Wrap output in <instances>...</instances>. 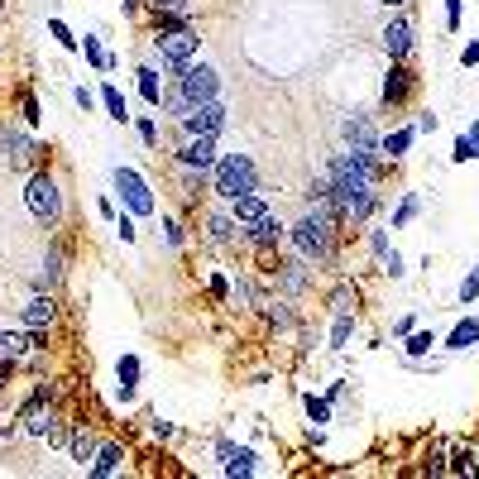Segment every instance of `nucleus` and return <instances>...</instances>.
<instances>
[{
    "instance_id": "1",
    "label": "nucleus",
    "mask_w": 479,
    "mask_h": 479,
    "mask_svg": "<svg viewBox=\"0 0 479 479\" xmlns=\"http://www.w3.org/2000/svg\"><path fill=\"white\" fill-rule=\"evenodd\" d=\"M216 192H221L225 201L254 192V163H249L245 154H225V159H216Z\"/></svg>"
},
{
    "instance_id": "2",
    "label": "nucleus",
    "mask_w": 479,
    "mask_h": 479,
    "mask_svg": "<svg viewBox=\"0 0 479 479\" xmlns=\"http://www.w3.org/2000/svg\"><path fill=\"white\" fill-rule=\"evenodd\" d=\"M331 225H336V221H326L321 211H312V216H302V221L292 225V245H297L307 259H326V254H331Z\"/></svg>"
},
{
    "instance_id": "3",
    "label": "nucleus",
    "mask_w": 479,
    "mask_h": 479,
    "mask_svg": "<svg viewBox=\"0 0 479 479\" xmlns=\"http://www.w3.org/2000/svg\"><path fill=\"white\" fill-rule=\"evenodd\" d=\"M154 48L163 53V63H168V68H178V72H183V68H187L192 58H196V48H201V39L192 34L187 24H178V29H159V39H154Z\"/></svg>"
},
{
    "instance_id": "4",
    "label": "nucleus",
    "mask_w": 479,
    "mask_h": 479,
    "mask_svg": "<svg viewBox=\"0 0 479 479\" xmlns=\"http://www.w3.org/2000/svg\"><path fill=\"white\" fill-rule=\"evenodd\" d=\"M24 206L34 211V221H58V211H63L58 183H53L48 173H34V178H29V187H24Z\"/></svg>"
},
{
    "instance_id": "5",
    "label": "nucleus",
    "mask_w": 479,
    "mask_h": 479,
    "mask_svg": "<svg viewBox=\"0 0 479 479\" xmlns=\"http://www.w3.org/2000/svg\"><path fill=\"white\" fill-rule=\"evenodd\" d=\"M178 92L187 96L192 105H201V101H216V92H221V77H216V68H196V63H187L183 72H178Z\"/></svg>"
},
{
    "instance_id": "6",
    "label": "nucleus",
    "mask_w": 479,
    "mask_h": 479,
    "mask_svg": "<svg viewBox=\"0 0 479 479\" xmlns=\"http://www.w3.org/2000/svg\"><path fill=\"white\" fill-rule=\"evenodd\" d=\"M336 183H374V149H350L326 168Z\"/></svg>"
},
{
    "instance_id": "7",
    "label": "nucleus",
    "mask_w": 479,
    "mask_h": 479,
    "mask_svg": "<svg viewBox=\"0 0 479 479\" xmlns=\"http://www.w3.org/2000/svg\"><path fill=\"white\" fill-rule=\"evenodd\" d=\"M331 196H336V206H340L345 216H369V211H374L369 183H336V178H331Z\"/></svg>"
},
{
    "instance_id": "8",
    "label": "nucleus",
    "mask_w": 479,
    "mask_h": 479,
    "mask_svg": "<svg viewBox=\"0 0 479 479\" xmlns=\"http://www.w3.org/2000/svg\"><path fill=\"white\" fill-rule=\"evenodd\" d=\"M183 130H187V134H221V130H225V105H221V101L192 105L187 115H183Z\"/></svg>"
},
{
    "instance_id": "9",
    "label": "nucleus",
    "mask_w": 479,
    "mask_h": 479,
    "mask_svg": "<svg viewBox=\"0 0 479 479\" xmlns=\"http://www.w3.org/2000/svg\"><path fill=\"white\" fill-rule=\"evenodd\" d=\"M115 187H120V196L130 201V211H134V216H149V211H154V196H149V187H144V178H139V173L120 168V173H115Z\"/></svg>"
},
{
    "instance_id": "10",
    "label": "nucleus",
    "mask_w": 479,
    "mask_h": 479,
    "mask_svg": "<svg viewBox=\"0 0 479 479\" xmlns=\"http://www.w3.org/2000/svg\"><path fill=\"white\" fill-rule=\"evenodd\" d=\"M178 159L187 168H216V134H187L183 149H178Z\"/></svg>"
},
{
    "instance_id": "11",
    "label": "nucleus",
    "mask_w": 479,
    "mask_h": 479,
    "mask_svg": "<svg viewBox=\"0 0 479 479\" xmlns=\"http://www.w3.org/2000/svg\"><path fill=\"white\" fill-rule=\"evenodd\" d=\"M230 206H235V225H240V230H254V225L269 216V201H264L259 192H245V196H235Z\"/></svg>"
},
{
    "instance_id": "12",
    "label": "nucleus",
    "mask_w": 479,
    "mask_h": 479,
    "mask_svg": "<svg viewBox=\"0 0 479 479\" xmlns=\"http://www.w3.org/2000/svg\"><path fill=\"white\" fill-rule=\"evenodd\" d=\"M383 48H388V58H407L412 53V24L407 19H393L383 29Z\"/></svg>"
},
{
    "instance_id": "13",
    "label": "nucleus",
    "mask_w": 479,
    "mask_h": 479,
    "mask_svg": "<svg viewBox=\"0 0 479 479\" xmlns=\"http://www.w3.org/2000/svg\"><path fill=\"white\" fill-rule=\"evenodd\" d=\"M221 470L225 475H254L259 465H254V451H245V446H221Z\"/></svg>"
},
{
    "instance_id": "14",
    "label": "nucleus",
    "mask_w": 479,
    "mask_h": 479,
    "mask_svg": "<svg viewBox=\"0 0 479 479\" xmlns=\"http://www.w3.org/2000/svg\"><path fill=\"white\" fill-rule=\"evenodd\" d=\"M345 139H350V149H379L369 115H350V120H345Z\"/></svg>"
},
{
    "instance_id": "15",
    "label": "nucleus",
    "mask_w": 479,
    "mask_h": 479,
    "mask_svg": "<svg viewBox=\"0 0 479 479\" xmlns=\"http://www.w3.org/2000/svg\"><path fill=\"white\" fill-rule=\"evenodd\" d=\"M0 149H5V159H10V163H24V159L34 154V149H29V139H24L19 130H0Z\"/></svg>"
},
{
    "instance_id": "16",
    "label": "nucleus",
    "mask_w": 479,
    "mask_h": 479,
    "mask_svg": "<svg viewBox=\"0 0 479 479\" xmlns=\"http://www.w3.org/2000/svg\"><path fill=\"white\" fill-rule=\"evenodd\" d=\"M92 470L96 475H120V470H125V451H120V446H101L96 460H92Z\"/></svg>"
},
{
    "instance_id": "17",
    "label": "nucleus",
    "mask_w": 479,
    "mask_h": 479,
    "mask_svg": "<svg viewBox=\"0 0 479 479\" xmlns=\"http://www.w3.org/2000/svg\"><path fill=\"white\" fill-rule=\"evenodd\" d=\"M374 254H379L383 274H393V278H398V274H402V259H398V249H393V245H388V235H383V230H374Z\"/></svg>"
},
{
    "instance_id": "18",
    "label": "nucleus",
    "mask_w": 479,
    "mask_h": 479,
    "mask_svg": "<svg viewBox=\"0 0 479 479\" xmlns=\"http://www.w3.org/2000/svg\"><path fill=\"white\" fill-rule=\"evenodd\" d=\"M139 96H144L149 105H163V82H159L154 68H139Z\"/></svg>"
},
{
    "instance_id": "19",
    "label": "nucleus",
    "mask_w": 479,
    "mask_h": 479,
    "mask_svg": "<svg viewBox=\"0 0 479 479\" xmlns=\"http://www.w3.org/2000/svg\"><path fill=\"white\" fill-rule=\"evenodd\" d=\"M245 235H249V240H254V245H274V240H278V235H283V225H278V216H274V211H269V216H264V221H259V225H254V230H245Z\"/></svg>"
},
{
    "instance_id": "20",
    "label": "nucleus",
    "mask_w": 479,
    "mask_h": 479,
    "mask_svg": "<svg viewBox=\"0 0 479 479\" xmlns=\"http://www.w3.org/2000/svg\"><path fill=\"white\" fill-rule=\"evenodd\" d=\"M48 321H53V302L48 297H34L24 307V326H48Z\"/></svg>"
},
{
    "instance_id": "21",
    "label": "nucleus",
    "mask_w": 479,
    "mask_h": 479,
    "mask_svg": "<svg viewBox=\"0 0 479 479\" xmlns=\"http://www.w3.org/2000/svg\"><path fill=\"white\" fill-rule=\"evenodd\" d=\"M115 374H120V393L130 398V393H134V383H139V360H134V355H125V360L115 365Z\"/></svg>"
},
{
    "instance_id": "22",
    "label": "nucleus",
    "mask_w": 479,
    "mask_h": 479,
    "mask_svg": "<svg viewBox=\"0 0 479 479\" xmlns=\"http://www.w3.org/2000/svg\"><path fill=\"white\" fill-rule=\"evenodd\" d=\"M479 340V321H460L456 331H451V350H470Z\"/></svg>"
},
{
    "instance_id": "23",
    "label": "nucleus",
    "mask_w": 479,
    "mask_h": 479,
    "mask_svg": "<svg viewBox=\"0 0 479 479\" xmlns=\"http://www.w3.org/2000/svg\"><path fill=\"white\" fill-rule=\"evenodd\" d=\"M72 456H77V465H92L96 460V436L92 431H77V436H72Z\"/></svg>"
},
{
    "instance_id": "24",
    "label": "nucleus",
    "mask_w": 479,
    "mask_h": 479,
    "mask_svg": "<svg viewBox=\"0 0 479 479\" xmlns=\"http://www.w3.org/2000/svg\"><path fill=\"white\" fill-rule=\"evenodd\" d=\"M29 350V340L24 336H14V331H0V360H19Z\"/></svg>"
},
{
    "instance_id": "25",
    "label": "nucleus",
    "mask_w": 479,
    "mask_h": 479,
    "mask_svg": "<svg viewBox=\"0 0 479 479\" xmlns=\"http://www.w3.org/2000/svg\"><path fill=\"white\" fill-rule=\"evenodd\" d=\"M412 139H417V125H412V130H398V134H388V139H383L379 149H383V154H393V159H398V154H402V149H407Z\"/></svg>"
},
{
    "instance_id": "26",
    "label": "nucleus",
    "mask_w": 479,
    "mask_h": 479,
    "mask_svg": "<svg viewBox=\"0 0 479 479\" xmlns=\"http://www.w3.org/2000/svg\"><path fill=\"white\" fill-rule=\"evenodd\" d=\"M402 96H407V72L393 68V77L383 82V101H402Z\"/></svg>"
},
{
    "instance_id": "27",
    "label": "nucleus",
    "mask_w": 479,
    "mask_h": 479,
    "mask_svg": "<svg viewBox=\"0 0 479 479\" xmlns=\"http://www.w3.org/2000/svg\"><path fill=\"white\" fill-rule=\"evenodd\" d=\"M29 431H34V436H48V431H53V412L29 407Z\"/></svg>"
},
{
    "instance_id": "28",
    "label": "nucleus",
    "mask_w": 479,
    "mask_h": 479,
    "mask_svg": "<svg viewBox=\"0 0 479 479\" xmlns=\"http://www.w3.org/2000/svg\"><path fill=\"white\" fill-rule=\"evenodd\" d=\"M105 110H110V120H120V125L130 120V110H125V96L115 92V87H105Z\"/></svg>"
},
{
    "instance_id": "29",
    "label": "nucleus",
    "mask_w": 479,
    "mask_h": 479,
    "mask_svg": "<svg viewBox=\"0 0 479 479\" xmlns=\"http://www.w3.org/2000/svg\"><path fill=\"white\" fill-rule=\"evenodd\" d=\"M154 5H159V14H173V19H187V14H192V5H196V0H154Z\"/></svg>"
},
{
    "instance_id": "30",
    "label": "nucleus",
    "mask_w": 479,
    "mask_h": 479,
    "mask_svg": "<svg viewBox=\"0 0 479 479\" xmlns=\"http://www.w3.org/2000/svg\"><path fill=\"white\" fill-rule=\"evenodd\" d=\"M87 58H92V68L96 72H110V53L96 43V39H87Z\"/></svg>"
},
{
    "instance_id": "31",
    "label": "nucleus",
    "mask_w": 479,
    "mask_h": 479,
    "mask_svg": "<svg viewBox=\"0 0 479 479\" xmlns=\"http://www.w3.org/2000/svg\"><path fill=\"white\" fill-rule=\"evenodd\" d=\"M431 345H436V336H431V331H417V336L407 340V355H427Z\"/></svg>"
},
{
    "instance_id": "32",
    "label": "nucleus",
    "mask_w": 479,
    "mask_h": 479,
    "mask_svg": "<svg viewBox=\"0 0 479 479\" xmlns=\"http://www.w3.org/2000/svg\"><path fill=\"white\" fill-rule=\"evenodd\" d=\"M331 340H336V350L350 340V312H340V321H336V331H331Z\"/></svg>"
},
{
    "instance_id": "33",
    "label": "nucleus",
    "mask_w": 479,
    "mask_h": 479,
    "mask_svg": "<svg viewBox=\"0 0 479 479\" xmlns=\"http://www.w3.org/2000/svg\"><path fill=\"white\" fill-rule=\"evenodd\" d=\"M412 216H417V196H407V201L398 206V216H393V225H407Z\"/></svg>"
},
{
    "instance_id": "34",
    "label": "nucleus",
    "mask_w": 479,
    "mask_h": 479,
    "mask_svg": "<svg viewBox=\"0 0 479 479\" xmlns=\"http://www.w3.org/2000/svg\"><path fill=\"white\" fill-rule=\"evenodd\" d=\"M475 297H479V269L465 278V283H460V302H475Z\"/></svg>"
},
{
    "instance_id": "35",
    "label": "nucleus",
    "mask_w": 479,
    "mask_h": 479,
    "mask_svg": "<svg viewBox=\"0 0 479 479\" xmlns=\"http://www.w3.org/2000/svg\"><path fill=\"white\" fill-rule=\"evenodd\" d=\"M53 39H58V43H63V48H77V39H72V34H68V24H63V19H53Z\"/></svg>"
},
{
    "instance_id": "36",
    "label": "nucleus",
    "mask_w": 479,
    "mask_h": 479,
    "mask_svg": "<svg viewBox=\"0 0 479 479\" xmlns=\"http://www.w3.org/2000/svg\"><path fill=\"white\" fill-rule=\"evenodd\" d=\"M230 230H235V221H225V216L211 221V235H216V240H230Z\"/></svg>"
},
{
    "instance_id": "37",
    "label": "nucleus",
    "mask_w": 479,
    "mask_h": 479,
    "mask_svg": "<svg viewBox=\"0 0 479 479\" xmlns=\"http://www.w3.org/2000/svg\"><path fill=\"white\" fill-rule=\"evenodd\" d=\"M307 412H312V422H326L331 412H326V402L321 398H307Z\"/></svg>"
},
{
    "instance_id": "38",
    "label": "nucleus",
    "mask_w": 479,
    "mask_h": 479,
    "mask_svg": "<svg viewBox=\"0 0 479 479\" xmlns=\"http://www.w3.org/2000/svg\"><path fill=\"white\" fill-rule=\"evenodd\" d=\"M460 24V0H446V29Z\"/></svg>"
},
{
    "instance_id": "39",
    "label": "nucleus",
    "mask_w": 479,
    "mask_h": 479,
    "mask_svg": "<svg viewBox=\"0 0 479 479\" xmlns=\"http://www.w3.org/2000/svg\"><path fill=\"white\" fill-rule=\"evenodd\" d=\"M24 120L39 125V101H34V96H24Z\"/></svg>"
},
{
    "instance_id": "40",
    "label": "nucleus",
    "mask_w": 479,
    "mask_h": 479,
    "mask_svg": "<svg viewBox=\"0 0 479 479\" xmlns=\"http://www.w3.org/2000/svg\"><path fill=\"white\" fill-rule=\"evenodd\" d=\"M139 134H144V144H159V130H154V120H139Z\"/></svg>"
},
{
    "instance_id": "41",
    "label": "nucleus",
    "mask_w": 479,
    "mask_h": 479,
    "mask_svg": "<svg viewBox=\"0 0 479 479\" xmlns=\"http://www.w3.org/2000/svg\"><path fill=\"white\" fill-rule=\"evenodd\" d=\"M331 307H336V312H350V287H340V292L331 297Z\"/></svg>"
},
{
    "instance_id": "42",
    "label": "nucleus",
    "mask_w": 479,
    "mask_h": 479,
    "mask_svg": "<svg viewBox=\"0 0 479 479\" xmlns=\"http://www.w3.org/2000/svg\"><path fill=\"white\" fill-rule=\"evenodd\" d=\"M465 159H470V139L460 134V139H456V163H465Z\"/></svg>"
},
{
    "instance_id": "43",
    "label": "nucleus",
    "mask_w": 479,
    "mask_h": 479,
    "mask_svg": "<svg viewBox=\"0 0 479 479\" xmlns=\"http://www.w3.org/2000/svg\"><path fill=\"white\" fill-rule=\"evenodd\" d=\"M120 240H125V245L134 240V221H130V216H120Z\"/></svg>"
},
{
    "instance_id": "44",
    "label": "nucleus",
    "mask_w": 479,
    "mask_h": 479,
    "mask_svg": "<svg viewBox=\"0 0 479 479\" xmlns=\"http://www.w3.org/2000/svg\"><path fill=\"white\" fill-rule=\"evenodd\" d=\"M460 63H465V68H475V63H479V43H470V48L460 53Z\"/></svg>"
},
{
    "instance_id": "45",
    "label": "nucleus",
    "mask_w": 479,
    "mask_h": 479,
    "mask_svg": "<svg viewBox=\"0 0 479 479\" xmlns=\"http://www.w3.org/2000/svg\"><path fill=\"white\" fill-rule=\"evenodd\" d=\"M465 139H470V159H479V125L470 130V134H465Z\"/></svg>"
},
{
    "instance_id": "46",
    "label": "nucleus",
    "mask_w": 479,
    "mask_h": 479,
    "mask_svg": "<svg viewBox=\"0 0 479 479\" xmlns=\"http://www.w3.org/2000/svg\"><path fill=\"white\" fill-rule=\"evenodd\" d=\"M383 5H388V10H393V5H407V0H383Z\"/></svg>"
},
{
    "instance_id": "47",
    "label": "nucleus",
    "mask_w": 479,
    "mask_h": 479,
    "mask_svg": "<svg viewBox=\"0 0 479 479\" xmlns=\"http://www.w3.org/2000/svg\"><path fill=\"white\" fill-rule=\"evenodd\" d=\"M475 470H479V465H475Z\"/></svg>"
}]
</instances>
